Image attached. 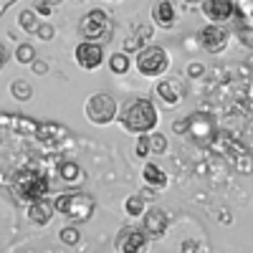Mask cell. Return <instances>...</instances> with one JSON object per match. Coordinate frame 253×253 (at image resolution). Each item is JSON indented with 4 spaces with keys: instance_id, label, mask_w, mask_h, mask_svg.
Here are the masks:
<instances>
[{
    "instance_id": "cell-9",
    "label": "cell",
    "mask_w": 253,
    "mask_h": 253,
    "mask_svg": "<svg viewBox=\"0 0 253 253\" xmlns=\"http://www.w3.org/2000/svg\"><path fill=\"white\" fill-rule=\"evenodd\" d=\"M167 225H170V218L162 208H147L142 210V230L147 238H162Z\"/></svg>"
},
{
    "instance_id": "cell-7",
    "label": "cell",
    "mask_w": 253,
    "mask_h": 253,
    "mask_svg": "<svg viewBox=\"0 0 253 253\" xmlns=\"http://www.w3.org/2000/svg\"><path fill=\"white\" fill-rule=\"evenodd\" d=\"M228 41H230V31H228L223 23H208V26H203L200 33H198V43H200L208 53H220V51H225Z\"/></svg>"
},
{
    "instance_id": "cell-20",
    "label": "cell",
    "mask_w": 253,
    "mask_h": 253,
    "mask_svg": "<svg viewBox=\"0 0 253 253\" xmlns=\"http://www.w3.org/2000/svg\"><path fill=\"white\" fill-rule=\"evenodd\" d=\"M18 26L23 28V31H36L38 28V18H36V10H20L18 15Z\"/></svg>"
},
{
    "instance_id": "cell-31",
    "label": "cell",
    "mask_w": 253,
    "mask_h": 253,
    "mask_svg": "<svg viewBox=\"0 0 253 253\" xmlns=\"http://www.w3.org/2000/svg\"><path fill=\"white\" fill-rule=\"evenodd\" d=\"M198 248V243H193V241H185L182 243V251H195Z\"/></svg>"
},
{
    "instance_id": "cell-4",
    "label": "cell",
    "mask_w": 253,
    "mask_h": 253,
    "mask_svg": "<svg viewBox=\"0 0 253 253\" xmlns=\"http://www.w3.org/2000/svg\"><path fill=\"white\" fill-rule=\"evenodd\" d=\"M134 66L142 76L147 79H157L162 76L167 69H170V56H167V51L162 46H155V43H147L139 48L137 58H134Z\"/></svg>"
},
{
    "instance_id": "cell-25",
    "label": "cell",
    "mask_w": 253,
    "mask_h": 253,
    "mask_svg": "<svg viewBox=\"0 0 253 253\" xmlns=\"http://www.w3.org/2000/svg\"><path fill=\"white\" fill-rule=\"evenodd\" d=\"M36 33H38L41 41H51V38L56 36V28H53L51 23H41V26L36 28Z\"/></svg>"
},
{
    "instance_id": "cell-22",
    "label": "cell",
    "mask_w": 253,
    "mask_h": 253,
    "mask_svg": "<svg viewBox=\"0 0 253 253\" xmlns=\"http://www.w3.org/2000/svg\"><path fill=\"white\" fill-rule=\"evenodd\" d=\"M147 142H150V152H155V155H162L167 150V137L165 134L150 132V134H147Z\"/></svg>"
},
{
    "instance_id": "cell-28",
    "label": "cell",
    "mask_w": 253,
    "mask_h": 253,
    "mask_svg": "<svg viewBox=\"0 0 253 253\" xmlns=\"http://www.w3.org/2000/svg\"><path fill=\"white\" fill-rule=\"evenodd\" d=\"M203 71H205L203 63H190V66H187V76H190V79H200Z\"/></svg>"
},
{
    "instance_id": "cell-13",
    "label": "cell",
    "mask_w": 253,
    "mask_h": 253,
    "mask_svg": "<svg viewBox=\"0 0 253 253\" xmlns=\"http://www.w3.org/2000/svg\"><path fill=\"white\" fill-rule=\"evenodd\" d=\"M152 18L160 28H172L175 20H177V13H175V5L172 0H160V3L152 8Z\"/></svg>"
},
{
    "instance_id": "cell-27",
    "label": "cell",
    "mask_w": 253,
    "mask_h": 253,
    "mask_svg": "<svg viewBox=\"0 0 253 253\" xmlns=\"http://www.w3.org/2000/svg\"><path fill=\"white\" fill-rule=\"evenodd\" d=\"M31 66H33V74H38V76H46L48 74V63L46 61H31Z\"/></svg>"
},
{
    "instance_id": "cell-24",
    "label": "cell",
    "mask_w": 253,
    "mask_h": 253,
    "mask_svg": "<svg viewBox=\"0 0 253 253\" xmlns=\"http://www.w3.org/2000/svg\"><path fill=\"white\" fill-rule=\"evenodd\" d=\"M58 238H61V243H66V246H76V243L81 241V233H79V228L66 225V228H61Z\"/></svg>"
},
{
    "instance_id": "cell-14",
    "label": "cell",
    "mask_w": 253,
    "mask_h": 253,
    "mask_svg": "<svg viewBox=\"0 0 253 253\" xmlns=\"http://www.w3.org/2000/svg\"><path fill=\"white\" fill-rule=\"evenodd\" d=\"M157 96L167 104V107H177V104L182 101L185 91L177 81H162L160 86H157Z\"/></svg>"
},
{
    "instance_id": "cell-2",
    "label": "cell",
    "mask_w": 253,
    "mask_h": 253,
    "mask_svg": "<svg viewBox=\"0 0 253 253\" xmlns=\"http://www.w3.org/2000/svg\"><path fill=\"white\" fill-rule=\"evenodd\" d=\"M13 185V193L20 198V200H41L51 193V180L43 170H38V167H23V170H18L10 180Z\"/></svg>"
},
{
    "instance_id": "cell-21",
    "label": "cell",
    "mask_w": 253,
    "mask_h": 253,
    "mask_svg": "<svg viewBox=\"0 0 253 253\" xmlns=\"http://www.w3.org/2000/svg\"><path fill=\"white\" fill-rule=\"evenodd\" d=\"M124 210H126V215H142V210H144V198L142 195H132V198H126L124 200Z\"/></svg>"
},
{
    "instance_id": "cell-33",
    "label": "cell",
    "mask_w": 253,
    "mask_h": 253,
    "mask_svg": "<svg viewBox=\"0 0 253 253\" xmlns=\"http://www.w3.org/2000/svg\"><path fill=\"white\" fill-rule=\"evenodd\" d=\"M190 3H200V0H190Z\"/></svg>"
},
{
    "instance_id": "cell-1",
    "label": "cell",
    "mask_w": 253,
    "mask_h": 253,
    "mask_svg": "<svg viewBox=\"0 0 253 253\" xmlns=\"http://www.w3.org/2000/svg\"><path fill=\"white\" fill-rule=\"evenodd\" d=\"M117 119L129 134H150L160 124V112L150 99H129L124 101V107L117 109Z\"/></svg>"
},
{
    "instance_id": "cell-32",
    "label": "cell",
    "mask_w": 253,
    "mask_h": 253,
    "mask_svg": "<svg viewBox=\"0 0 253 253\" xmlns=\"http://www.w3.org/2000/svg\"><path fill=\"white\" fill-rule=\"evenodd\" d=\"M41 3H46V5H51V8H53V5H58V3H61V0H41Z\"/></svg>"
},
{
    "instance_id": "cell-26",
    "label": "cell",
    "mask_w": 253,
    "mask_h": 253,
    "mask_svg": "<svg viewBox=\"0 0 253 253\" xmlns=\"http://www.w3.org/2000/svg\"><path fill=\"white\" fill-rule=\"evenodd\" d=\"M137 157H147L150 155V142H147V134H142L139 139H137Z\"/></svg>"
},
{
    "instance_id": "cell-12",
    "label": "cell",
    "mask_w": 253,
    "mask_h": 253,
    "mask_svg": "<svg viewBox=\"0 0 253 253\" xmlns=\"http://www.w3.org/2000/svg\"><path fill=\"white\" fill-rule=\"evenodd\" d=\"M53 205L46 200V198H41V200H31V208H28V220L38 228H43L53 220Z\"/></svg>"
},
{
    "instance_id": "cell-16",
    "label": "cell",
    "mask_w": 253,
    "mask_h": 253,
    "mask_svg": "<svg viewBox=\"0 0 253 253\" xmlns=\"http://www.w3.org/2000/svg\"><path fill=\"white\" fill-rule=\"evenodd\" d=\"M187 126H190V132H195V137L200 142L213 137V122H210V117H205V114H198L193 119H187Z\"/></svg>"
},
{
    "instance_id": "cell-17",
    "label": "cell",
    "mask_w": 253,
    "mask_h": 253,
    "mask_svg": "<svg viewBox=\"0 0 253 253\" xmlns=\"http://www.w3.org/2000/svg\"><path fill=\"white\" fill-rule=\"evenodd\" d=\"M58 175H61V180L66 182V185H81L84 182V170H81V165H76V162H61V167H58Z\"/></svg>"
},
{
    "instance_id": "cell-15",
    "label": "cell",
    "mask_w": 253,
    "mask_h": 253,
    "mask_svg": "<svg viewBox=\"0 0 253 253\" xmlns=\"http://www.w3.org/2000/svg\"><path fill=\"white\" fill-rule=\"evenodd\" d=\"M142 177H144V182H147V185L155 187V190H160V187H165V185H167V172L162 170L160 165H152V162H147V165H144Z\"/></svg>"
},
{
    "instance_id": "cell-23",
    "label": "cell",
    "mask_w": 253,
    "mask_h": 253,
    "mask_svg": "<svg viewBox=\"0 0 253 253\" xmlns=\"http://www.w3.org/2000/svg\"><path fill=\"white\" fill-rule=\"evenodd\" d=\"M33 58H36V48H33L31 43H20V46L15 48V61H18V63H26V66H28Z\"/></svg>"
},
{
    "instance_id": "cell-30",
    "label": "cell",
    "mask_w": 253,
    "mask_h": 253,
    "mask_svg": "<svg viewBox=\"0 0 253 253\" xmlns=\"http://www.w3.org/2000/svg\"><path fill=\"white\" fill-rule=\"evenodd\" d=\"M5 61H8V51H5V46H3V43H0V71H3Z\"/></svg>"
},
{
    "instance_id": "cell-10",
    "label": "cell",
    "mask_w": 253,
    "mask_h": 253,
    "mask_svg": "<svg viewBox=\"0 0 253 253\" xmlns=\"http://www.w3.org/2000/svg\"><path fill=\"white\" fill-rule=\"evenodd\" d=\"M200 10L208 18V23H225L233 18L236 3L233 0H200Z\"/></svg>"
},
{
    "instance_id": "cell-6",
    "label": "cell",
    "mask_w": 253,
    "mask_h": 253,
    "mask_svg": "<svg viewBox=\"0 0 253 253\" xmlns=\"http://www.w3.org/2000/svg\"><path fill=\"white\" fill-rule=\"evenodd\" d=\"M109 31H112V20H109L107 10L94 8L79 20V33L84 36V41H96L99 43V41L109 36Z\"/></svg>"
},
{
    "instance_id": "cell-11",
    "label": "cell",
    "mask_w": 253,
    "mask_h": 253,
    "mask_svg": "<svg viewBox=\"0 0 253 253\" xmlns=\"http://www.w3.org/2000/svg\"><path fill=\"white\" fill-rule=\"evenodd\" d=\"M114 246L119 253H139L147 246V236L144 230H137V228H122Z\"/></svg>"
},
{
    "instance_id": "cell-19",
    "label": "cell",
    "mask_w": 253,
    "mask_h": 253,
    "mask_svg": "<svg viewBox=\"0 0 253 253\" xmlns=\"http://www.w3.org/2000/svg\"><path fill=\"white\" fill-rule=\"evenodd\" d=\"M109 69L114 74H126V71H129V56H126V53H112Z\"/></svg>"
},
{
    "instance_id": "cell-5",
    "label": "cell",
    "mask_w": 253,
    "mask_h": 253,
    "mask_svg": "<svg viewBox=\"0 0 253 253\" xmlns=\"http://www.w3.org/2000/svg\"><path fill=\"white\" fill-rule=\"evenodd\" d=\"M117 109H119L117 107V99L112 94H107V91H99V94H94V96L86 99L84 114H86V119L91 124L104 126V124H112L117 119Z\"/></svg>"
},
{
    "instance_id": "cell-34",
    "label": "cell",
    "mask_w": 253,
    "mask_h": 253,
    "mask_svg": "<svg viewBox=\"0 0 253 253\" xmlns=\"http://www.w3.org/2000/svg\"><path fill=\"white\" fill-rule=\"evenodd\" d=\"M112 3H114V0H112Z\"/></svg>"
},
{
    "instance_id": "cell-18",
    "label": "cell",
    "mask_w": 253,
    "mask_h": 253,
    "mask_svg": "<svg viewBox=\"0 0 253 253\" xmlns=\"http://www.w3.org/2000/svg\"><path fill=\"white\" fill-rule=\"evenodd\" d=\"M10 91H13V96H15L18 101H28V99L33 96V89H31V84H28V81H23V79L13 81V84H10Z\"/></svg>"
},
{
    "instance_id": "cell-8",
    "label": "cell",
    "mask_w": 253,
    "mask_h": 253,
    "mask_svg": "<svg viewBox=\"0 0 253 253\" xmlns=\"http://www.w3.org/2000/svg\"><path fill=\"white\" fill-rule=\"evenodd\" d=\"M76 63L84 71H96L101 63H104V48L96 43V41H81L74 51Z\"/></svg>"
},
{
    "instance_id": "cell-29",
    "label": "cell",
    "mask_w": 253,
    "mask_h": 253,
    "mask_svg": "<svg viewBox=\"0 0 253 253\" xmlns=\"http://www.w3.org/2000/svg\"><path fill=\"white\" fill-rule=\"evenodd\" d=\"M238 170H241L243 175H248V170H251V165H248V152L241 155V160H238Z\"/></svg>"
},
{
    "instance_id": "cell-3",
    "label": "cell",
    "mask_w": 253,
    "mask_h": 253,
    "mask_svg": "<svg viewBox=\"0 0 253 253\" xmlns=\"http://www.w3.org/2000/svg\"><path fill=\"white\" fill-rule=\"evenodd\" d=\"M53 210L61 213L63 218H69L71 223H86V220H91L94 210H96V200L89 193L71 190V193H61L53 200Z\"/></svg>"
}]
</instances>
